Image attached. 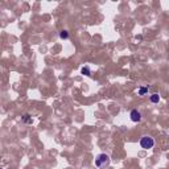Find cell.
<instances>
[{"instance_id":"1","label":"cell","mask_w":169,"mask_h":169,"mask_svg":"<svg viewBox=\"0 0 169 169\" xmlns=\"http://www.w3.org/2000/svg\"><path fill=\"white\" fill-rule=\"evenodd\" d=\"M108 164H110V157H108V155L100 153V155L96 156V158H95V165H96V167H98L99 169L107 167Z\"/></svg>"},{"instance_id":"2","label":"cell","mask_w":169,"mask_h":169,"mask_svg":"<svg viewBox=\"0 0 169 169\" xmlns=\"http://www.w3.org/2000/svg\"><path fill=\"white\" fill-rule=\"evenodd\" d=\"M140 145H141V148H144V149H149L155 145V140L152 137H149V136H143L140 139Z\"/></svg>"},{"instance_id":"3","label":"cell","mask_w":169,"mask_h":169,"mask_svg":"<svg viewBox=\"0 0 169 169\" xmlns=\"http://www.w3.org/2000/svg\"><path fill=\"white\" fill-rule=\"evenodd\" d=\"M129 116H131V120L132 122H135V123H137V122H140L141 120V114L137 111V110H132L131 114H129Z\"/></svg>"},{"instance_id":"4","label":"cell","mask_w":169,"mask_h":169,"mask_svg":"<svg viewBox=\"0 0 169 169\" xmlns=\"http://www.w3.org/2000/svg\"><path fill=\"white\" fill-rule=\"evenodd\" d=\"M158 100H160V95H158V94H152L151 95V102L152 103H158Z\"/></svg>"},{"instance_id":"5","label":"cell","mask_w":169,"mask_h":169,"mask_svg":"<svg viewBox=\"0 0 169 169\" xmlns=\"http://www.w3.org/2000/svg\"><path fill=\"white\" fill-rule=\"evenodd\" d=\"M60 37L62 38V40H66V38H69V32H67V31H61V32H60Z\"/></svg>"},{"instance_id":"6","label":"cell","mask_w":169,"mask_h":169,"mask_svg":"<svg viewBox=\"0 0 169 169\" xmlns=\"http://www.w3.org/2000/svg\"><path fill=\"white\" fill-rule=\"evenodd\" d=\"M82 74H84V75H91V70H90V67H87V66H84L82 67Z\"/></svg>"},{"instance_id":"7","label":"cell","mask_w":169,"mask_h":169,"mask_svg":"<svg viewBox=\"0 0 169 169\" xmlns=\"http://www.w3.org/2000/svg\"><path fill=\"white\" fill-rule=\"evenodd\" d=\"M148 89L149 87H140V89H139V95H145V94L148 93Z\"/></svg>"},{"instance_id":"8","label":"cell","mask_w":169,"mask_h":169,"mask_svg":"<svg viewBox=\"0 0 169 169\" xmlns=\"http://www.w3.org/2000/svg\"><path fill=\"white\" fill-rule=\"evenodd\" d=\"M22 120H24L25 123H32V118H31V115H24V118H22Z\"/></svg>"}]
</instances>
